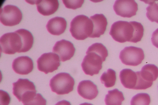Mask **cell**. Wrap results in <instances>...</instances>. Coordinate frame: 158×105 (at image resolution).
<instances>
[{
	"mask_svg": "<svg viewBox=\"0 0 158 105\" xmlns=\"http://www.w3.org/2000/svg\"><path fill=\"white\" fill-rule=\"evenodd\" d=\"M12 68L16 73L21 75H26L33 70V63L32 59L28 56H20L13 60Z\"/></svg>",
	"mask_w": 158,
	"mask_h": 105,
	"instance_id": "obj_12",
	"label": "cell"
},
{
	"mask_svg": "<svg viewBox=\"0 0 158 105\" xmlns=\"http://www.w3.org/2000/svg\"><path fill=\"white\" fill-rule=\"evenodd\" d=\"M35 2L38 12L44 16H49L57 10L59 3L57 0H40Z\"/></svg>",
	"mask_w": 158,
	"mask_h": 105,
	"instance_id": "obj_16",
	"label": "cell"
},
{
	"mask_svg": "<svg viewBox=\"0 0 158 105\" xmlns=\"http://www.w3.org/2000/svg\"><path fill=\"white\" fill-rule=\"evenodd\" d=\"M22 14L16 6L8 5L0 10V21L4 25L13 26L19 24L22 19Z\"/></svg>",
	"mask_w": 158,
	"mask_h": 105,
	"instance_id": "obj_8",
	"label": "cell"
},
{
	"mask_svg": "<svg viewBox=\"0 0 158 105\" xmlns=\"http://www.w3.org/2000/svg\"><path fill=\"white\" fill-rule=\"evenodd\" d=\"M10 98L9 94L6 91L0 90L1 105H8L10 102Z\"/></svg>",
	"mask_w": 158,
	"mask_h": 105,
	"instance_id": "obj_26",
	"label": "cell"
},
{
	"mask_svg": "<svg viewBox=\"0 0 158 105\" xmlns=\"http://www.w3.org/2000/svg\"><path fill=\"white\" fill-rule=\"evenodd\" d=\"M86 53L81 64L83 71L91 76L98 74L108 55L107 49L102 44L95 43L89 47Z\"/></svg>",
	"mask_w": 158,
	"mask_h": 105,
	"instance_id": "obj_2",
	"label": "cell"
},
{
	"mask_svg": "<svg viewBox=\"0 0 158 105\" xmlns=\"http://www.w3.org/2000/svg\"><path fill=\"white\" fill-rule=\"evenodd\" d=\"M63 3L67 8L75 10L80 8L84 2V0H63Z\"/></svg>",
	"mask_w": 158,
	"mask_h": 105,
	"instance_id": "obj_25",
	"label": "cell"
},
{
	"mask_svg": "<svg viewBox=\"0 0 158 105\" xmlns=\"http://www.w3.org/2000/svg\"><path fill=\"white\" fill-rule=\"evenodd\" d=\"M74 84V80L69 74L62 72L51 79L49 86L52 92L58 95H63L72 91Z\"/></svg>",
	"mask_w": 158,
	"mask_h": 105,
	"instance_id": "obj_4",
	"label": "cell"
},
{
	"mask_svg": "<svg viewBox=\"0 0 158 105\" xmlns=\"http://www.w3.org/2000/svg\"><path fill=\"white\" fill-rule=\"evenodd\" d=\"M21 36L23 42V52H26L32 47L33 43V37L28 30L21 29L17 30Z\"/></svg>",
	"mask_w": 158,
	"mask_h": 105,
	"instance_id": "obj_20",
	"label": "cell"
},
{
	"mask_svg": "<svg viewBox=\"0 0 158 105\" xmlns=\"http://www.w3.org/2000/svg\"><path fill=\"white\" fill-rule=\"evenodd\" d=\"M149 4L146 8V16L151 22L158 23V4L152 2Z\"/></svg>",
	"mask_w": 158,
	"mask_h": 105,
	"instance_id": "obj_23",
	"label": "cell"
},
{
	"mask_svg": "<svg viewBox=\"0 0 158 105\" xmlns=\"http://www.w3.org/2000/svg\"><path fill=\"white\" fill-rule=\"evenodd\" d=\"M75 51L73 44L64 39L57 42L52 49V52L59 56L62 62L70 59L73 56Z\"/></svg>",
	"mask_w": 158,
	"mask_h": 105,
	"instance_id": "obj_11",
	"label": "cell"
},
{
	"mask_svg": "<svg viewBox=\"0 0 158 105\" xmlns=\"http://www.w3.org/2000/svg\"><path fill=\"white\" fill-rule=\"evenodd\" d=\"M119 57L123 64L135 66L142 63L144 55L142 49L131 46L126 47L122 50Z\"/></svg>",
	"mask_w": 158,
	"mask_h": 105,
	"instance_id": "obj_7",
	"label": "cell"
},
{
	"mask_svg": "<svg viewBox=\"0 0 158 105\" xmlns=\"http://www.w3.org/2000/svg\"><path fill=\"white\" fill-rule=\"evenodd\" d=\"M13 94L19 102H23L36 94L34 83L27 79H19L13 83Z\"/></svg>",
	"mask_w": 158,
	"mask_h": 105,
	"instance_id": "obj_6",
	"label": "cell"
},
{
	"mask_svg": "<svg viewBox=\"0 0 158 105\" xmlns=\"http://www.w3.org/2000/svg\"><path fill=\"white\" fill-rule=\"evenodd\" d=\"M79 105H93L92 104L88 103H84L80 104Z\"/></svg>",
	"mask_w": 158,
	"mask_h": 105,
	"instance_id": "obj_29",
	"label": "cell"
},
{
	"mask_svg": "<svg viewBox=\"0 0 158 105\" xmlns=\"http://www.w3.org/2000/svg\"><path fill=\"white\" fill-rule=\"evenodd\" d=\"M124 99L123 93L115 88L108 91L105 102L106 105H121Z\"/></svg>",
	"mask_w": 158,
	"mask_h": 105,
	"instance_id": "obj_19",
	"label": "cell"
},
{
	"mask_svg": "<svg viewBox=\"0 0 158 105\" xmlns=\"http://www.w3.org/2000/svg\"><path fill=\"white\" fill-rule=\"evenodd\" d=\"M67 26V22L62 17H56L51 19L48 22L46 28L51 34L59 35L65 31Z\"/></svg>",
	"mask_w": 158,
	"mask_h": 105,
	"instance_id": "obj_15",
	"label": "cell"
},
{
	"mask_svg": "<svg viewBox=\"0 0 158 105\" xmlns=\"http://www.w3.org/2000/svg\"><path fill=\"white\" fill-rule=\"evenodd\" d=\"M100 79L101 83L106 87H112L115 85L116 80V72L111 69H109L102 74Z\"/></svg>",
	"mask_w": 158,
	"mask_h": 105,
	"instance_id": "obj_21",
	"label": "cell"
},
{
	"mask_svg": "<svg viewBox=\"0 0 158 105\" xmlns=\"http://www.w3.org/2000/svg\"><path fill=\"white\" fill-rule=\"evenodd\" d=\"M143 31L140 23L119 21L112 25L109 34L114 40L120 43L127 41L136 43L141 41Z\"/></svg>",
	"mask_w": 158,
	"mask_h": 105,
	"instance_id": "obj_1",
	"label": "cell"
},
{
	"mask_svg": "<svg viewBox=\"0 0 158 105\" xmlns=\"http://www.w3.org/2000/svg\"><path fill=\"white\" fill-rule=\"evenodd\" d=\"M119 78L125 88L135 89L138 80L136 72L129 69H123L120 72Z\"/></svg>",
	"mask_w": 158,
	"mask_h": 105,
	"instance_id": "obj_17",
	"label": "cell"
},
{
	"mask_svg": "<svg viewBox=\"0 0 158 105\" xmlns=\"http://www.w3.org/2000/svg\"><path fill=\"white\" fill-rule=\"evenodd\" d=\"M55 105H71L70 102L66 100L59 101Z\"/></svg>",
	"mask_w": 158,
	"mask_h": 105,
	"instance_id": "obj_28",
	"label": "cell"
},
{
	"mask_svg": "<svg viewBox=\"0 0 158 105\" xmlns=\"http://www.w3.org/2000/svg\"><path fill=\"white\" fill-rule=\"evenodd\" d=\"M93 25L91 20L84 15L76 16L70 23V31L72 36L77 40H84L91 36Z\"/></svg>",
	"mask_w": 158,
	"mask_h": 105,
	"instance_id": "obj_3",
	"label": "cell"
},
{
	"mask_svg": "<svg viewBox=\"0 0 158 105\" xmlns=\"http://www.w3.org/2000/svg\"><path fill=\"white\" fill-rule=\"evenodd\" d=\"M23 105H46V100L40 93L36 94L23 102Z\"/></svg>",
	"mask_w": 158,
	"mask_h": 105,
	"instance_id": "obj_24",
	"label": "cell"
},
{
	"mask_svg": "<svg viewBox=\"0 0 158 105\" xmlns=\"http://www.w3.org/2000/svg\"><path fill=\"white\" fill-rule=\"evenodd\" d=\"M113 9L117 15L129 18L136 14L138 5L133 0H118L115 1Z\"/></svg>",
	"mask_w": 158,
	"mask_h": 105,
	"instance_id": "obj_10",
	"label": "cell"
},
{
	"mask_svg": "<svg viewBox=\"0 0 158 105\" xmlns=\"http://www.w3.org/2000/svg\"><path fill=\"white\" fill-rule=\"evenodd\" d=\"M38 70L45 74L57 70L60 65L59 56L52 52L42 54L37 61Z\"/></svg>",
	"mask_w": 158,
	"mask_h": 105,
	"instance_id": "obj_9",
	"label": "cell"
},
{
	"mask_svg": "<svg viewBox=\"0 0 158 105\" xmlns=\"http://www.w3.org/2000/svg\"><path fill=\"white\" fill-rule=\"evenodd\" d=\"M77 91L82 97L90 100L95 98L98 93L97 86L90 80H84L80 82L78 86Z\"/></svg>",
	"mask_w": 158,
	"mask_h": 105,
	"instance_id": "obj_13",
	"label": "cell"
},
{
	"mask_svg": "<svg viewBox=\"0 0 158 105\" xmlns=\"http://www.w3.org/2000/svg\"><path fill=\"white\" fill-rule=\"evenodd\" d=\"M90 19L93 25V32L90 38H99L106 30L107 25V19L102 14H96L91 16Z\"/></svg>",
	"mask_w": 158,
	"mask_h": 105,
	"instance_id": "obj_14",
	"label": "cell"
},
{
	"mask_svg": "<svg viewBox=\"0 0 158 105\" xmlns=\"http://www.w3.org/2000/svg\"><path fill=\"white\" fill-rule=\"evenodd\" d=\"M139 72L141 78L148 83L152 84L158 77V68L154 64L145 65Z\"/></svg>",
	"mask_w": 158,
	"mask_h": 105,
	"instance_id": "obj_18",
	"label": "cell"
},
{
	"mask_svg": "<svg viewBox=\"0 0 158 105\" xmlns=\"http://www.w3.org/2000/svg\"><path fill=\"white\" fill-rule=\"evenodd\" d=\"M150 101V98L148 94L139 93L132 98L131 105H149Z\"/></svg>",
	"mask_w": 158,
	"mask_h": 105,
	"instance_id": "obj_22",
	"label": "cell"
},
{
	"mask_svg": "<svg viewBox=\"0 0 158 105\" xmlns=\"http://www.w3.org/2000/svg\"><path fill=\"white\" fill-rule=\"evenodd\" d=\"M2 52L12 55L23 52V42L20 35L17 30L13 32L6 33L0 38Z\"/></svg>",
	"mask_w": 158,
	"mask_h": 105,
	"instance_id": "obj_5",
	"label": "cell"
},
{
	"mask_svg": "<svg viewBox=\"0 0 158 105\" xmlns=\"http://www.w3.org/2000/svg\"><path fill=\"white\" fill-rule=\"evenodd\" d=\"M151 41L153 45L158 48V28L153 33L152 36Z\"/></svg>",
	"mask_w": 158,
	"mask_h": 105,
	"instance_id": "obj_27",
	"label": "cell"
}]
</instances>
